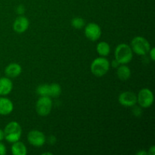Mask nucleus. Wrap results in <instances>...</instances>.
Instances as JSON below:
<instances>
[{
  "label": "nucleus",
  "instance_id": "1",
  "mask_svg": "<svg viewBox=\"0 0 155 155\" xmlns=\"http://www.w3.org/2000/svg\"><path fill=\"white\" fill-rule=\"evenodd\" d=\"M3 131H4L5 139L10 143H14L19 141L22 135V128L16 121H12L8 123Z\"/></svg>",
  "mask_w": 155,
  "mask_h": 155
},
{
  "label": "nucleus",
  "instance_id": "2",
  "mask_svg": "<svg viewBox=\"0 0 155 155\" xmlns=\"http://www.w3.org/2000/svg\"><path fill=\"white\" fill-rule=\"evenodd\" d=\"M114 55L115 59L119 62L120 64H127L133 59V51L130 45L122 43L117 46Z\"/></svg>",
  "mask_w": 155,
  "mask_h": 155
},
{
  "label": "nucleus",
  "instance_id": "3",
  "mask_svg": "<svg viewBox=\"0 0 155 155\" xmlns=\"http://www.w3.org/2000/svg\"><path fill=\"white\" fill-rule=\"evenodd\" d=\"M91 72L97 77H101L105 75L110 69V63L104 57L95 58L92 62L90 66Z\"/></svg>",
  "mask_w": 155,
  "mask_h": 155
},
{
  "label": "nucleus",
  "instance_id": "4",
  "mask_svg": "<svg viewBox=\"0 0 155 155\" xmlns=\"http://www.w3.org/2000/svg\"><path fill=\"white\" fill-rule=\"evenodd\" d=\"M131 48L138 55H146L151 48L149 42L142 36H136L131 41Z\"/></svg>",
  "mask_w": 155,
  "mask_h": 155
},
{
  "label": "nucleus",
  "instance_id": "5",
  "mask_svg": "<svg viewBox=\"0 0 155 155\" xmlns=\"http://www.w3.org/2000/svg\"><path fill=\"white\" fill-rule=\"evenodd\" d=\"M52 109V101L48 96H40L36 104V110L39 116L45 117L49 114Z\"/></svg>",
  "mask_w": 155,
  "mask_h": 155
},
{
  "label": "nucleus",
  "instance_id": "6",
  "mask_svg": "<svg viewBox=\"0 0 155 155\" xmlns=\"http://www.w3.org/2000/svg\"><path fill=\"white\" fill-rule=\"evenodd\" d=\"M137 102L139 103V106L143 108L151 107L154 102V95L151 90L148 88L141 89L137 95Z\"/></svg>",
  "mask_w": 155,
  "mask_h": 155
},
{
  "label": "nucleus",
  "instance_id": "7",
  "mask_svg": "<svg viewBox=\"0 0 155 155\" xmlns=\"http://www.w3.org/2000/svg\"><path fill=\"white\" fill-rule=\"evenodd\" d=\"M29 143L35 147H42L46 142V137L43 133L39 130H31L27 135Z\"/></svg>",
  "mask_w": 155,
  "mask_h": 155
},
{
  "label": "nucleus",
  "instance_id": "8",
  "mask_svg": "<svg viewBox=\"0 0 155 155\" xmlns=\"http://www.w3.org/2000/svg\"><path fill=\"white\" fill-rule=\"evenodd\" d=\"M85 35L90 41H97L101 36V27L95 23H89L85 27Z\"/></svg>",
  "mask_w": 155,
  "mask_h": 155
},
{
  "label": "nucleus",
  "instance_id": "9",
  "mask_svg": "<svg viewBox=\"0 0 155 155\" xmlns=\"http://www.w3.org/2000/svg\"><path fill=\"white\" fill-rule=\"evenodd\" d=\"M118 101L120 104L124 107H133L137 103V95L134 92L127 91L119 95Z\"/></svg>",
  "mask_w": 155,
  "mask_h": 155
},
{
  "label": "nucleus",
  "instance_id": "10",
  "mask_svg": "<svg viewBox=\"0 0 155 155\" xmlns=\"http://www.w3.org/2000/svg\"><path fill=\"white\" fill-rule=\"evenodd\" d=\"M30 22L27 18L24 16H20L15 20L13 24V29L16 33H24L28 29Z\"/></svg>",
  "mask_w": 155,
  "mask_h": 155
},
{
  "label": "nucleus",
  "instance_id": "11",
  "mask_svg": "<svg viewBox=\"0 0 155 155\" xmlns=\"http://www.w3.org/2000/svg\"><path fill=\"white\" fill-rule=\"evenodd\" d=\"M14 105L12 101L5 97H0V115H8L13 111Z\"/></svg>",
  "mask_w": 155,
  "mask_h": 155
},
{
  "label": "nucleus",
  "instance_id": "12",
  "mask_svg": "<svg viewBox=\"0 0 155 155\" xmlns=\"http://www.w3.org/2000/svg\"><path fill=\"white\" fill-rule=\"evenodd\" d=\"M22 72V68L17 63H12L8 65L5 70V74L8 78H16Z\"/></svg>",
  "mask_w": 155,
  "mask_h": 155
},
{
  "label": "nucleus",
  "instance_id": "13",
  "mask_svg": "<svg viewBox=\"0 0 155 155\" xmlns=\"http://www.w3.org/2000/svg\"><path fill=\"white\" fill-rule=\"evenodd\" d=\"M13 89L12 80L8 77L0 78V96L8 95Z\"/></svg>",
  "mask_w": 155,
  "mask_h": 155
},
{
  "label": "nucleus",
  "instance_id": "14",
  "mask_svg": "<svg viewBox=\"0 0 155 155\" xmlns=\"http://www.w3.org/2000/svg\"><path fill=\"white\" fill-rule=\"evenodd\" d=\"M117 77L122 81H126L129 80L131 76V71L130 68L125 64H122L117 68Z\"/></svg>",
  "mask_w": 155,
  "mask_h": 155
},
{
  "label": "nucleus",
  "instance_id": "15",
  "mask_svg": "<svg viewBox=\"0 0 155 155\" xmlns=\"http://www.w3.org/2000/svg\"><path fill=\"white\" fill-rule=\"evenodd\" d=\"M12 153L14 155H26L27 153V147L20 141L15 142L12 143Z\"/></svg>",
  "mask_w": 155,
  "mask_h": 155
},
{
  "label": "nucleus",
  "instance_id": "16",
  "mask_svg": "<svg viewBox=\"0 0 155 155\" xmlns=\"http://www.w3.org/2000/svg\"><path fill=\"white\" fill-rule=\"evenodd\" d=\"M96 50L98 54H99L101 57H105V56H107L110 54V47L107 42H100L97 45Z\"/></svg>",
  "mask_w": 155,
  "mask_h": 155
},
{
  "label": "nucleus",
  "instance_id": "17",
  "mask_svg": "<svg viewBox=\"0 0 155 155\" xmlns=\"http://www.w3.org/2000/svg\"><path fill=\"white\" fill-rule=\"evenodd\" d=\"M36 93L39 96H48L50 97V85L42 84L39 85L36 88Z\"/></svg>",
  "mask_w": 155,
  "mask_h": 155
},
{
  "label": "nucleus",
  "instance_id": "18",
  "mask_svg": "<svg viewBox=\"0 0 155 155\" xmlns=\"http://www.w3.org/2000/svg\"><path fill=\"white\" fill-rule=\"evenodd\" d=\"M50 85V97L57 98L61 93V87L58 83H51Z\"/></svg>",
  "mask_w": 155,
  "mask_h": 155
},
{
  "label": "nucleus",
  "instance_id": "19",
  "mask_svg": "<svg viewBox=\"0 0 155 155\" xmlns=\"http://www.w3.org/2000/svg\"><path fill=\"white\" fill-rule=\"evenodd\" d=\"M71 24L76 29H81L85 26V21L81 18H74L71 21Z\"/></svg>",
  "mask_w": 155,
  "mask_h": 155
},
{
  "label": "nucleus",
  "instance_id": "20",
  "mask_svg": "<svg viewBox=\"0 0 155 155\" xmlns=\"http://www.w3.org/2000/svg\"><path fill=\"white\" fill-rule=\"evenodd\" d=\"M17 13L18 14V15H23L24 14V12H25V8H24V5H18V7H17Z\"/></svg>",
  "mask_w": 155,
  "mask_h": 155
},
{
  "label": "nucleus",
  "instance_id": "21",
  "mask_svg": "<svg viewBox=\"0 0 155 155\" xmlns=\"http://www.w3.org/2000/svg\"><path fill=\"white\" fill-rule=\"evenodd\" d=\"M6 153H7V149L5 145L0 142V155H5Z\"/></svg>",
  "mask_w": 155,
  "mask_h": 155
},
{
  "label": "nucleus",
  "instance_id": "22",
  "mask_svg": "<svg viewBox=\"0 0 155 155\" xmlns=\"http://www.w3.org/2000/svg\"><path fill=\"white\" fill-rule=\"evenodd\" d=\"M148 53H149V57L151 59V60L154 61L155 60V48H150L149 51H148Z\"/></svg>",
  "mask_w": 155,
  "mask_h": 155
},
{
  "label": "nucleus",
  "instance_id": "23",
  "mask_svg": "<svg viewBox=\"0 0 155 155\" xmlns=\"http://www.w3.org/2000/svg\"><path fill=\"white\" fill-rule=\"evenodd\" d=\"M133 107H134V108H133V114H134L136 116H139V115H140L141 112H142L141 111L140 108H139V107H137L136 105H134Z\"/></svg>",
  "mask_w": 155,
  "mask_h": 155
},
{
  "label": "nucleus",
  "instance_id": "24",
  "mask_svg": "<svg viewBox=\"0 0 155 155\" xmlns=\"http://www.w3.org/2000/svg\"><path fill=\"white\" fill-rule=\"evenodd\" d=\"M48 143L51 144V145H54L56 142V139L54 136H50L48 139Z\"/></svg>",
  "mask_w": 155,
  "mask_h": 155
},
{
  "label": "nucleus",
  "instance_id": "25",
  "mask_svg": "<svg viewBox=\"0 0 155 155\" xmlns=\"http://www.w3.org/2000/svg\"><path fill=\"white\" fill-rule=\"evenodd\" d=\"M148 154L150 155H154L155 154V146H151V148H149V151H148Z\"/></svg>",
  "mask_w": 155,
  "mask_h": 155
},
{
  "label": "nucleus",
  "instance_id": "26",
  "mask_svg": "<svg viewBox=\"0 0 155 155\" xmlns=\"http://www.w3.org/2000/svg\"><path fill=\"white\" fill-rule=\"evenodd\" d=\"M119 65H120L119 62H118L116 59L112 61V66H113L114 68H118V67H119Z\"/></svg>",
  "mask_w": 155,
  "mask_h": 155
},
{
  "label": "nucleus",
  "instance_id": "27",
  "mask_svg": "<svg viewBox=\"0 0 155 155\" xmlns=\"http://www.w3.org/2000/svg\"><path fill=\"white\" fill-rule=\"evenodd\" d=\"M5 139V135H4V131L0 129V142L2 141Z\"/></svg>",
  "mask_w": 155,
  "mask_h": 155
},
{
  "label": "nucleus",
  "instance_id": "28",
  "mask_svg": "<svg viewBox=\"0 0 155 155\" xmlns=\"http://www.w3.org/2000/svg\"><path fill=\"white\" fill-rule=\"evenodd\" d=\"M136 154L138 155H147L148 154V152L145 151H143V150H141V151H139V152L136 153Z\"/></svg>",
  "mask_w": 155,
  "mask_h": 155
},
{
  "label": "nucleus",
  "instance_id": "29",
  "mask_svg": "<svg viewBox=\"0 0 155 155\" xmlns=\"http://www.w3.org/2000/svg\"><path fill=\"white\" fill-rule=\"evenodd\" d=\"M45 154H49V155H52V153H49V152H45V153H42V155H45Z\"/></svg>",
  "mask_w": 155,
  "mask_h": 155
}]
</instances>
